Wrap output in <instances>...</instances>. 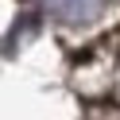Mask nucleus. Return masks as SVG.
Masks as SVG:
<instances>
[{
  "mask_svg": "<svg viewBox=\"0 0 120 120\" xmlns=\"http://www.w3.org/2000/svg\"><path fill=\"white\" fill-rule=\"evenodd\" d=\"M105 4L109 0H43V8L54 19H62V23H85V19L101 16Z\"/></svg>",
  "mask_w": 120,
  "mask_h": 120,
  "instance_id": "f257e3e1",
  "label": "nucleus"
}]
</instances>
